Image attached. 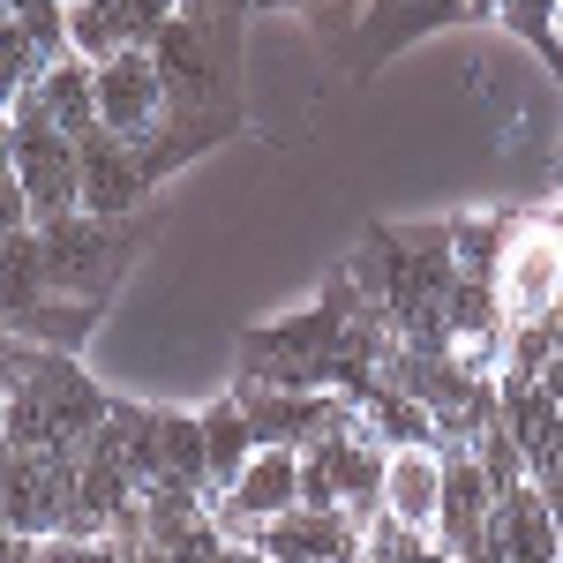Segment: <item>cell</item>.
<instances>
[{
  "instance_id": "cell-26",
  "label": "cell",
  "mask_w": 563,
  "mask_h": 563,
  "mask_svg": "<svg viewBox=\"0 0 563 563\" xmlns=\"http://www.w3.org/2000/svg\"><path fill=\"white\" fill-rule=\"evenodd\" d=\"M225 563H271V556H263L256 541H233V556H225Z\"/></svg>"
},
{
  "instance_id": "cell-16",
  "label": "cell",
  "mask_w": 563,
  "mask_h": 563,
  "mask_svg": "<svg viewBox=\"0 0 563 563\" xmlns=\"http://www.w3.org/2000/svg\"><path fill=\"white\" fill-rule=\"evenodd\" d=\"M249 459H256V429H249L241 398H218L211 413H203V474H211V496L241 474Z\"/></svg>"
},
{
  "instance_id": "cell-9",
  "label": "cell",
  "mask_w": 563,
  "mask_h": 563,
  "mask_svg": "<svg viewBox=\"0 0 563 563\" xmlns=\"http://www.w3.org/2000/svg\"><path fill=\"white\" fill-rule=\"evenodd\" d=\"M256 549L271 563H346L361 549V526L346 511H316V504H294L256 533Z\"/></svg>"
},
{
  "instance_id": "cell-4",
  "label": "cell",
  "mask_w": 563,
  "mask_h": 563,
  "mask_svg": "<svg viewBox=\"0 0 563 563\" xmlns=\"http://www.w3.org/2000/svg\"><path fill=\"white\" fill-rule=\"evenodd\" d=\"M8 129H15V180L31 196V218L45 225V218L84 211V143L68 129H53L31 90L8 106Z\"/></svg>"
},
{
  "instance_id": "cell-30",
  "label": "cell",
  "mask_w": 563,
  "mask_h": 563,
  "mask_svg": "<svg viewBox=\"0 0 563 563\" xmlns=\"http://www.w3.org/2000/svg\"><path fill=\"white\" fill-rule=\"evenodd\" d=\"M0 451H8V429H0Z\"/></svg>"
},
{
  "instance_id": "cell-27",
  "label": "cell",
  "mask_w": 563,
  "mask_h": 563,
  "mask_svg": "<svg viewBox=\"0 0 563 563\" xmlns=\"http://www.w3.org/2000/svg\"><path fill=\"white\" fill-rule=\"evenodd\" d=\"M504 8H511V0H474V15H504Z\"/></svg>"
},
{
  "instance_id": "cell-25",
  "label": "cell",
  "mask_w": 563,
  "mask_h": 563,
  "mask_svg": "<svg viewBox=\"0 0 563 563\" xmlns=\"http://www.w3.org/2000/svg\"><path fill=\"white\" fill-rule=\"evenodd\" d=\"M0 180H15V129L0 121Z\"/></svg>"
},
{
  "instance_id": "cell-23",
  "label": "cell",
  "mask_w": 563,
  "mask_h": 563,
  "mask_svg": "<svg viewBox=\"0 0 563 563\" xmlns=\"http://www.w3.org/2000/svg\"><path fill=\"white\" fill-rule=\"evenodd\" d=\"M90 8H106V23H113L121 45H151L180 15V0H90Z\"/></svg>"
},
{
  "instance_id": "cell-12",
  "label": "cell",
  "mask_w": 563,
  "mask_h": 563,
  "mask_svg": "<svg viewBox=\"0 0 563 563\" xmlns=\"http://www.w3.org/2000/svg\"><path fill=\"white\" fill-rule=\"evenodd\" d=\"M151 60H158V76H166V106H174V113L203 106V90H211V38H203V15L180 8L174 23L151 38Z\"/></svg>"
},
{
  "instance_id": "cell-15",
  "label": "cell",
  "mask_w": 563,
  "mask_h": 563,
  "mask_svg": "<svg viewBox=\"0 0 563 563\" xmlns=\"http://www.w3.org/2000/svg\"><path fill=\"white\" fill-rule=\"evenodd\" d=\"M496 398H504V429L526 443V459H541L563 429V398L549 384H511V376H496Z\"/></svg>"
},
{
  "instance_id": "cell-22",
  "label": "cell",
  "mask_w": 563,
  "mask_h": 563,
  "mask_svg": "<svg viewBox=\"0 0 563 563\" xmlns=\"http://www.w3.org/2000/svg\"><path fill=\"white\" fill-rule=\"evenodd\" d=\"M361 563H459L451 549H435L429 533H406V526L376 519L368 533H361Z\"/></svg>"
},
{
  "instance_id": "cell-10",
  "label": "cell",
  "mask_w": 563,
  "mask_h": 563,
  "mask_svg": "<svg viewBox=\"0 0 563 563\" xmlns=\"http://www.w3.org/2000/svg\"><path fill=\"white\" fill-rule=\"evenodd\" d=\"M488 519H496V488H488V474L474 466V451H443V519H435L443 549H451L459 563L481 556Z\"/></svg>"
},
{
  "instance_id": "cell-11",
  "label": "cell",
  "mask_w": 563,
  "mask_h": 563,
  "mask_svg": "<svg viewBox=\"0 0 563 563\" xmlns=\"http://www.w3.org/2000/svg\"><path fill=\"white\" fill-rule=\"evenodd\" d=\"M143 188H151V174H143V151L135 143H121V135H84V211L90 218H129L135 203H143Z\"/></svg>"
},
{
  "instance_id": "cell-8",
  "label": "cell",
  "mask_w": 563,
  "mask_h": 563,
  "mask_svg": "<svg viewBox=\"0 0 563 563\" xmlns=\"http://www.w3.org/2000/svg\"><path fill=\"white\" fill-rule=\"evenodd\" d=\"M384 519L406 533H435V519H443V451L435 443L384 451Z\"/></svg>"
},
{
  "instance_id": "cell-17",
  "label": "cell",
  "mask_w": 563,
  "mask_h": 563,
  "mask_svg": "<svg viewBox=\"0 0 563 563\" xmlns=\"http://www.w3.org/2000/svg\"><path fill=\"white\" fill-rule=\"evenodd\" d=\"M361 421L376 429V443L384 451H398V443H435V413L413 398V390L398 384H376L368 398H361Z\"/></svg>"
},
{
  "instance_id": "cell-24",
  "label": "cell",
  "mask_w": 563,
  "mask_h": 563,
  "mask_svg": "<svg viewBox=\"0 0 563 563\" xmlns=\"http://www.w3.org/2000/svg\"><path fill=\"white\" fill-rule=\"evenodd\" d=\"M68 563H135V541H68Z\"/></svg>"
},
{
  "instance_id": "cell-7",
  "label": "cell",
  "mask_w": 563,
  "mask_h": 563,
  "mask_svg": "<svg viewBox=\"0 0 563 563\" xmlns=\"http://www.w3.org/2000/svg\"><path fill=\"white\" fill-rule=\"evenodd\" d=\"M301 504V451H278V443H256V459L218 488L211 519L225 526V541H256L278 511Z\"/></svg>"
},
{
  "instance_id": "cell-28",
  "label": "cell",
  "mask_w": 563,
  "mask_h": 563,
  "mask_svg": "<svg viewBox=\"0 0 563 563\" xmlns=\"http://www.w3.org/2000/svg\"><path fill=\"white\" fill-rule=\"evenodd\" d=\"M180 8H188V15H203V0H180Z\"/></svg>"
},
{
  "instance_id": "cell-1",
  "label": "cell",
  "mask_w": 563,
  "mask_h": 563,
  "mask_svg": "<svg viewBox=\"0 0 563 563\" xmlns=\"http://www.w3.org/2000/svg\"><path fill=\"white\" fill-rule=\"evenodd\" d=\"M106 390L90 384L84 368L68 361V353H31V368H23V384L0 398V429L15 451H90V435L106 421Z\"/></svg>"
},
{
  "instance_id": "cell-2",
  "label": "cell",
  "mask_w": 563,
  "mask_h": 563,
  "mask_svg": "<svg viewBox=\"0 0 563 563\" xmlns=\"http://www.w3.org/2000/svg\"><path fill=\"white\" fill-rule=\"evenodd\" d=\"M301 504L346 511L361 533L384 519V443H376L368 421H353V429H339V435H323V443L301 451Z\"/></svg>"
},
{
  "instance_id": "cell-14",
  "label": "cell",
  "mask_w": 563,
  "mask_h": 563,
  "mask_svg": "<svg viewBox=\"0 0 563 563\" xmlns=\"http://www.w3.org/2000/svg\"><path fill=\"white\" fill-rule=\"evenodd\" d=\"M31 98L45 106V121L68 129L76 143L98 135V76H90L84 53H53V60L38 68V84H31Z\"/></svg>"
},
{
  "instance_id": "cell-18",
  "label": "cell",
  "mask_w": 563,
  "mask_h": 563,
  "mask_svg": "<svg viewBox=\"0 0 563 563\" xmlns=\"http://www.w3.org/2000/svg\"><path fill=\"white\" fill-rule=\"evenodd\" d=\"M90 323H98V301H68V294H45L23 323H8V331H23L31 346H45V353H68L76 339H84Z\"/></svg>"
},
{
  "instance_id": "cell-13",
  "label": "cell",
  "mask_w": 563,
  "mask_h": 563,
  "mask_svg": "<svg viewBox=\"0 0 563 563\" xmlns=\"http://www.w3.org/2000/svg\"><path fill=\"white\" fill-rule=\"evenodd\" d=\"M459 15H474V0H368V15L353 31V53L376 60V53H390L406 38H429L443 23H459Z\"/></svg>"
},
{
  "instance_id": "cell-5",
  "label": "cell",
  "mask_w": 563,
  "mask_h": 563,
  "mask_svg": "<svg viewBox=\"0 0 563 563\" xmlns=\"http://www.w3.org/2000/svg\"><path fill=\"white\" fill-rule=\"evenodd\" d=\"M38 249H45V294L98 301V294L121 278V263H129L135 233H129V218L68 211V218H45V225H38Z\"/></svg>"
},
{
  "instance_id": "cell-6",
  "label": "cell",
  "mask_w": 563,
  "mask_h": 563,
  "mask_svg": "<svg viewBox=\"0 0 563 563\" xmlns=\"http://www.w3.org/2000/svg\"><path fill=\"white\" fill-rule=\"evenodd\" d=\"M90 76H98V129L121 135V143H151V135L174 121V106H166V76H158V60H151V45H121V53H106V60H90Z\"/></svg>"
},
{
  "instance_id": "cell-20",
  "label": "cell",
  "mask_w": 563,
  "mask_h": 563,
  "mask_svg": "<svg viewBox=\"0 0 563 563\" xmlns=\"http://www.w3.org/2000/svg\"><path fill=\"white\" fill-rule=\"evenodd\" d=\"M466 451H474V466L488 474V488H496V496H504V488H519V481H533V459H526L519 435L504 429V413H496V421H488V429H481Z\"/></svg>"
},
{
  "instance_id": "cell-3",
  "label": "cell",
  "mask_w": 563,
  "mask_h": 563,
  "mask_svg": "<svg viewBox=\"0 0 563 563\" xmlns=\"http://www.w3.org/2000/svg\"><path fill=\"white\" fill-rule=\"evenodd\" d=\"M496 308L504 331L519 323H549L563 308V218H519L504 225V256H496Z\"/></svg>"
},
{
  "instance_id": "cell-29",
  "label": "cell",
  "mask_w": 563,
  "mask_h": 563,
  "mask_svg": "<svg viewBox=\"0 0 563 563\" xmlns=\"http://www.w3.org/2000/svg\"><path fill=\"white\" fill-rule=\"evenodd\" d=\"M68 8H90V0H68Z\"/></svg>"
},
{
  "instance_id": "cell-19",
  "label": "cell",
  "mask_w": 563,
  "mask_h": 563,
  "mask_svg": "<svg viewBox=\"0 0 563 563\" xmlns=\"http://www.w3.org/2000/svg\"><path fill=\"white\" fill-rule=\"evenodd\" d=\"M158 481L211 488V474H203V413H158Z\"/></svg>"
},
{
  "instance_id": "cell-31",
  "label": "cell",
  "mask_w": 563,
  "mask_h": 563,
  "mask_svg": "<svg viewBox=\"0 0 563 563\" xmlns=\"http://www.w3.org/2000/svg\"><path fill=\"white\" fill-rule=\"evenodd\" d=\"M556 174H563V151H556Z\"/></svg>"
},
{
  "instance_id": "cell-21",
  "label": "cell",
  "mask_w": 563,
  "mask_h": 563,
  "mask_svg": "<svg viewBox=\"0 0 563 563\" xmlns=\"http://www.w3.org/2000/svg\"><path fill=\"white\" fill-rule=\"evenodd\" d=\"M451 256H459V278H496V256H504V218H459L451 225Z\"/></svg>"
}]
</instances>
